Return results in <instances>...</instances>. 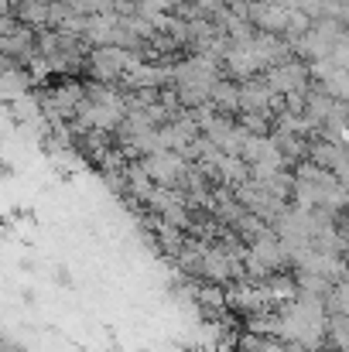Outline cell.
Here are the masks:
<instances>
[{
	"mask_svg": "<svg viewBox=\"0 0 349 352\" xmlns=\"http://www.w3.org/2000/svg\"><path fill=\"white\" fill-rule=\"evenodd\" d=\"M140 168L151 175V182H154V185H161V188H178L192 164L182 157V151L158 147V151H151V154H144V157H140Z\"/></svg>",
	"mask_w": 349,
	"mask_h": 352,
	"instance_id": "obj_1",
	"label": "cell"
},
{
	"mask_svg": "<svg viewBox=\"0 0 349 352\" xmlns=\"http://www.w3.org/2000/svg\"><path fill=\"white\" fill-rule=\"evenodd\" d=\"M264 79L271 82V89H274V93H281V96L288 100V96L308 93V82L315 79V72H312V62H302V58H284V62L271 65Z\"/></svg>",
	"mask_w": 349,
	"mask_h": 352,
	"instance_id": "obj_2",
	"label": "cell"
},
{
	"mask_svg": "<svg viewBox=\"0 0 349 352\" xmlns=\"http://www.w3.org/2000/svg\"><path fill=\"white\" fill-rule=\"evenodd\" d=\"M326 346L332 352H349V315H329V322H326Z\"/></svg>",
	"mask_w": 349,
	"mask_h": 352,
	"instance_id": "obj_3",
	"label": "cell"
},
{
	"mask_svg": "<svg viewBox=\"0 0 349 352\" xmlns=\"http://www.w3.org/2000/svg\"><path fill=\"white\" fill-rule=\"evenodd\" d=\"M326 311L329 315H349V277L332 284V291L326 298Z\"/></svg>",
	"mask_w": 349,
	"mask_h": 352,
	"instance_id": "obj_4",
	"label": "cell"
}]
</instances>
